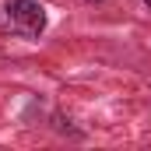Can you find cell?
<instances>
[{
	"label": "cell",
	"instance_id": "cell-2",
	"mask_svg": "<svg viewBox=\"0 0 151 151\" xmlns=\"http://www.w3.org/2000/svg\"><path fill=\"white\" fill-rule=\"evenodd\" d=\"M88 4H102V0H88Z\"/></svg>",
	"mask_w": 151,
	"mask_h": 151
},
{
	"label": "cell",
	"instance_id": "cell-1",
	"mask_svg": "<svg viewBox=\"0 0 151 151\" xmlns=\"http://www.w3.org/2000/svg\"><path fill=\"white\" fill-rule=\"evenodd\" d=\"M49 25V14L39 0H7L0 7V28L18 39H39Z\"/></svg>",
	"mask_w": 151,
	"mask_h": 151
},
{
	"label": "cell",
	"instance_id": "cell-3",
	"mask_svg": "<svg viewBox=\"0 0 151 151\" xmlns=\"http://www.w3.org/2000/svg\"><path fill=\"white\" fill-rule=\"evenodd\" d=\"M144 4H148V11H151V0H144Z\"/></svg>",
	"mask_w": 151,
	"mask_h": 151
}]
</instances>
